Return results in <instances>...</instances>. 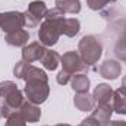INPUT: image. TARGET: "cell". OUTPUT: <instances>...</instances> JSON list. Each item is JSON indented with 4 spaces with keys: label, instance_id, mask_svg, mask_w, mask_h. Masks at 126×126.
<instances>
[{
    "label": "cell",
    "instance_id": "4316f807",
    "mask_svg": "<svg viewBox=\"0 0 126 126\" xmlns=\"http://www.w3.org/2000/svg\"><path fill=\"white\" fill-rule=\"evenodd\" d=\"M106 126H126V122H123V120H113V122H109Z\"/></svg>",
    "mask_w": 126,
    "mask_h": 126
},
{
    "label": "cell",
    "instance_id": "ac0fdd59",
    "mask_svg": "<svg viewBox=\"0 0 126 126\" xmlns=\"http://www.w3.org/2000/svg\"><path fill=\"white\" fill-rule=\"evenodd\" d=\"M56 7L64 13L76 15L81 12V1L79 0H56Z\"/></svg>",
    "mask_w": 126,
    "mask_h": 126
},
{
    "label": "cell",
    "instance_id": "d6986e66",
    "mask_svg": "<svg viewBox=\"0 0 126 126\" xmlns=\"http://www.w3.org/2000/svg\"><path fill=\"white\" fill-rule=\"evenodd\" d=\"M22 79H24L25 82H28V81H35V79L48 81V76H47V73H46L43 69H40V67H37V66H32V64H28Z\"/></svg>",
    "mask_w": 126,
    "mask_h": 126
},
{
    "label": "cell",
    "instance_id": "8fae6325",
    "mask_svg": "<svg viewBox=\"0 0 126 126\" xmlns=\"http://www.w3.org/2000/svg\"><path fill=\"white\" fill-rule=\"evenodd\" d=\"M113 114V106L111 104H100V106H95V109L93 110L91 116L95 117L101 126H106L110 122V117Z\"/></svg>",
    "mask_w": 126,
    "mask_h": 126
},
{
    "label": "cell",
    "instance_id": "52a82bcc",
    "mask_svg": "<svg viewBox=\"0 0 126 126\" xmlns=\"http://www.w3.org/2000/svg\"><path fill=\"white\" fill-rule=\"evenodd\" d=\"M46 47L40 43V41H32L28 46H25L22 48V60L27 63H32L37 60H41L44 53H46Z\"/></svg>",
    "mask_w": 126,
    "mask_h": 126
},
{
    "label": "cell",
    "instance_id": "6da1fadb",
    "mask_svg": "<svg viewBox=\"0 0 126 126\" xmlns=\"http://www.w3.org/2000/svg\"><path fill=\"white\" fill-rule=\"evenodd\" d=\"M63 21H64V12H62L60 9L54 7L47 12L44 22L40 25L38 31V40L44 47H53L59 41V37L62 35L60 27Z\"/></svg>",
    "mask_w": 126,
    "mask_h": 126
},
{
    "label": "cell",
    "instance_id": "83f0119b",
    "mask_svg": "<svg viewBox=\"0 0 126 126\" xmlns=\"http://www.w3.org/2000/svg\"><path fill=\"white\" fill-rule=\"evenodd\" d=\"M122 87H125L126 88V75L123 76V79H122Z\"/></svg>",
    "mask_w": 126,
    "mask_h": 126
},
{
    "label": "cell",
    "instance_id": "ba28073f",
    "mask_svg": "<svg viewBox=\"0 0 126 126\" xmlns=\"http://www.w3.org/2000/svg\"><path fill=\"white\" fill-rule=\"evenodd\" d=\"M120 72H122L120 63L117 62V60H113V59L104 60V62L100 64V67H98L100 76H103V78H106V79H110V81L117 79L119 75H120Z\"/></svg>",
    "mask_w": 126,
    "mask_h": 126
},
{
    "label": "cell",
    "instance_id": "ffe728a7",
    "mask_svg": "<svg viewBox=\"0 0 126 126\" xmlns=\"http://www.w3.org/2000/svg\"><path fill=\"white\" fill-rule=\"evenodd\" d=\"M114 53L117 56V59L120 60H126V30H123V34L120 35L119 41L116 43V47H114Z\"/></svg>",
    "mask_w": 126,
    "mask_h": 126
},
{
    "label": "cell",
    "instance_id": "9c48e42d",
    "mask_svg": "<svg viewBox=\"0 0 126 126\" xmlns=\"http://www.w3.org/2000/svg\"><path fill=\"white\" fill-rule=\"evenodd\" d=\"M19 111H21L24 120L28 122V123H35V122H38L40 117H41V110H40L38 104H34L31 101H28V100H25V101L22 103Z\"/></svg>",
    "mask_w": 126,
    "mask_h": 126
},
{
    "label": "cell",
    "instance_id": "7402d4cb",
    "mask_svg": "<svg viewBox=\"0 0 126 126\" xmlns=\"http://www.w3.org/2000/svg\"><path fill=\"white\" fill-rule=\"evenodd\" d=\"M114 1H116V0H87V4H88V7L93 9V10H101V9H104L107 4L114 3Z\"/></svg>",
    "mask_w": 126,
    "mask_h": 126
},
{
    "label": "cell",
    "instance_id": "f546056e",
    "mask_svg": "<svg viewBox=\"0 0 126 126\" xmlns=\"http://www.w3.org/2000/svg\"><path fill=\"white\" fill-rule=\"evenodd\" d=\"M0 22H1V13H0Z\"/></svg>",
    "mask_w": 126,
    "mask_h": 126
},
{
    "label": "cell",
    "instance_id": "cb8c5ba5",
    "mask_svg": "<svg viewBox=\"0 0 126 126\" xmlns=\"http://www.w3.org/2000/svg\"><path fill=\"white\" fill-rule=\"evenodd\" d=\"M30 63L24 62V60H21V62H18L15 64V67H13V75L16 76V78H19V79H22L24 78V73H25V70H27V66H28Z\"/></svg>",
    "mask_w": 126,
    "mask_h": 126
},
{
    "label": "cell",
    "instance_id": "4fadbf2b",
    "mask_svg": "<svg viewBox=\"0 0 126 126\" xmlns=\"http://www.w3.org/2000/svg\"><path fill=\"white\" fill-rule=\"evenodd\" d=\"M73 104L81 111H91V110H94L95 106L93 95H90L88 93H76L75 98H73Z\"/></svg>",
    "mask_w": 126,
    "mask_h": 126
},
{
    "label": "cell",
    "instance_id": "30bf717a",
    "mask_svg": "<svg viewBox=\"0 0 126 126\" xmlns=\"http://www.w3.org/2000/svg\"><path fill=\"white\" fill-rule=\"evenodd\" d=\"M113 90L110 88V85L107 84H98L95 87L94 93H93V98H94V104L100 106V104H110L113 101Z\"/></svg>",
    "mask_w": 126,
    "mask_h": 126
},
{
    "label": "cell",
    "instance_id": "7a4b0ae2",
    "mask_svg": "<svg viewBox=\"0 0 126 126\" xmlns=\"http://www.w3.org/2000/svg\"><path fill=\"white\" fill-rule=\"evenodd\" d=\"M78 53L88 67L93 66V69H95L94 64L100 60V57L103 54V46L97 37L85 35V37H82V40L78 44Z\"/></svg>",
    "mask_w": 126,
    "mask_h": 126
},
{
    "label": "cell",
    "instance_id": "277c9868",
    "mask_svg": "<svg viewBox=\"0 0 126 126\" xmlns=\"http://www.w3.org/2000/svg\"><path fill=\"white\" fill-rule=\"evenodd\" d=\"M47 12H48V9L44 1H41V0L31 1L28 9L25 12H22L24 13V25L27 28H37L40 25V21L46 18Z\"/></svg>",
    "mask_w": 126,
    "mask_h": 126
},
{
    "label": "cell",
    "instance_id": "9a60e30c",
    "mask_svg": "<svg viewBox=\"0 0 126 126\" xmlns=\"http://www.w3.org/2000/svg\"><path fill=\"white\" fill-rule=\"evenodd\" d=\"M70 85L75 93H88L90 90V78L85 73H75L70 78Z\"/></svg>",
    "mask_w": 126,
    "mask_h": 126
},
{
    "label": "cell",
    "instance_id": "1f68e13d",
    "mask_svg": "<svg viewBox=\"0 0 126 126\" xmlns=\"http://www.w3.org/2000/svg\"><path fill=\"white\" fill-rule=\"evenodd\" d=\"M125 63H126V60H125Z\"/></svg>",
    "mask_w": 126,
    "mask_h": 126
},
{
    "label": "cell",
    "instance_id": "44dd1931",
    "mask_svg": "<svg viewBox=\"0 0 126 126\" xmlns=\"http://www.w3.org/2000/svg\"><path fill=\"white\" fill-rule=\"evenodd\" d=\"M4 126H27V122L24 120V117H22L21 111L18 110V111L12 113V114L6 119Z\"/></svg>",
    "mask_w": 126,
    "mask_h": 126
},
{
    "label": "cell",
    "instance_id": "8992f818",
    "mask_svg": "<svg viewBox=\"0 0 126 126\" xmlns=\"http://www.w3.org/2000/svg\"><path fill=\"white\" fill-rule=\"evenodd\" d=\"M24 25V13L22 12H16V10H10L6 13H1V22H0V28L6 34L15 32L18 30H22Z\"/></svg>",
    "mask_w": 126,
    "mask_h": 126
},
{
    "label": "cell",
    "instance_id": "603a6c76",
    "mask_svg": "<svg viewBox=\"0 0 126 126\" xmlns=\"http://www.w3.org/2000/svg\"><path fill=\"white\" fill-rule=\"evenodd\" d=\"M15 88H18V85L12 81H3L0 82V97L3 98L6 94H9L10 91H13Z\"/></svg>",
    "mask_w": 126,
    "mask_h": 126
},
{
    "label": "cell",
    "instance_id": "4dcf8cb0",
    "mask_svg": "<svg viewBox=\"0 0 126 126\" xmlns=\"http://www.w3.org/2000/svg\"><path fill=\"white\" fill-rule=\"evenodd\" d=\"M0 117H1V114H0Z\"/></svg>",
    "mask_w": 126,
    "mask_h": 126
},
{
    "label": "cell",
    "instance_id": "2e32d148",
    "mask_svg": "<svg viewBox=\"0 0 126 126\" xmlns=\"http://www.w3.org/2000/svg\"><path fill=\"white\" fill-rule=\"evenodd\" d=\"M81 30V24L76 18H64L60 27V32L66 37H75Z\"/></svg>",
    "mask_w": 126,
    "mask_h": 126
},
{
    "label": "cell",
    "instance_id": "484cf974",
    "mask_svg": "<svg viewBox=\"0 0 126 126\" xmlns=\"http://www.w3.org/2000/svg\"><path fill=\"white\" fill-rule=\"evenodd\" d=\"M78 126H101L100 125V122L95 119V117H93V116H90V117H87V119H84L81 123Z\"/></svg>",
    "mask_w": 126,
    "mask_h": 126
},
{
    "label": "cell",
    "instance_id": "5bb4252c",
    "mask_svg": "<svg viewBox=\"0 0 126 126\" xmlns=\"http://www.w3.org/2000/svg\"><path fill=\"white\" fill-rule=\"evenodd\" d=\"M113 110L119 114H126V88L120 87L113 93Z\"/></svg>",
    "mask_w": 126,
    "mask_h": 126
},
{
    "label": "cell",
    "instance_id": "f1b7e54d",
    "mask_svg": "<svg viewBox=\"0 0 126 126\" xmlns=\"http://www.w3.org/2000/svg\"><path fill=\"white\" fill-rule=\"evenodd\" d=\"M54 126H70V125H67V123H59V125H54Z\"/></svg>",
    "mask_w": 126,
    "mask_h": 126
},
{
    "label": "cell",
    "instance_id": "3957f363",
    "mask_svg": "<svg viewBox=\"0 0 126 126\" xmlns=\"http://www.w3.org/2000/svg\"><path fill=\"white\" fill-rule=\"evenodd\" d=\"M24 93L27 94L28 101H31L34 104H43L50 94L48 81H43V79L28 81L24 88Z\"/></svg>",
    "mask_w": 126,
    "mask_h": 126
},
{
    "label": "cell",
    "instance_id": "e0dca14e",
    "mask_svg": "<svg viewBox=\"0 0 126 126\" xmlns=\"http://www.w3.org/2000/svg\"><path fill=\"white\" fill-rule=\"evenodd\" d=\"M40 62L43 63L44 69H47V70H56L57 66H59V63H60V56H59V53H56L53 50H46V53H44V56H43V59Z\"/></svg>",
    "mask_w": 126,
    "mask_h": 126
},
{
    "label": "cell",
    "instance_id": "5b68a950",
    "mask_svg": "<svg viewBox=\"0 0 126 126\" xmlns=\"http://www.w3.org/2000/svg\"><path fill=\"white\" fill-rule=\"evenodd\" d=\"M60 63L63 66V70L69 72L70 75L73 73H84L88 70V66L84 63L82 57L79 56L78 51H67L63 56H60Z\"/></svg>",
    "mask_w": 126,
    "mask_h": 126
},
{
    "label": "cell",
    "instance_id": "7c38bea8",
    "mask_svg": "<svg viewBox=\"0 0 126 126\" xmlns=\"http://www.w3.org/2000/svg\"><path fill=\"white\" fill-rule=\"evenodd\" d=\"M6 43L9 46H13V47H25L28 40H30V32L25 31V30H18L15 32H10V34H6Z\"/></svg>",
    "mask_w": 126,
    "mask_h": 126
},
{
    "label": "cell",
    "instance_id": "d4e9b609",
    "mask_svg": "<svg viewBox=\"0 0 126 126\" xmlns=\"http://www.w3.org/2000/svg\"><path fill=\"white\" fill-rule=\"evenodd\" d=\"M70 78H72V75H70L69 72H66V70H63L62 69V70L57 73L56 81H57V84H60V85H66V84L70 82Z\"/></svg>",
    "mask_w": 126,
    "mask_h": 126
}]
</instances>
